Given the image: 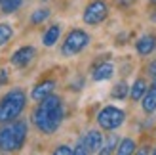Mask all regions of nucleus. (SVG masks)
<instances>
[{"label": "nucleus", "instance_id": "obj_1", "mask_svg": "<svg viewBox=\"0 0 156 155\" xmlns=\"http://www.w3.org/2000/svg\"><path fill=\"white\" fill-rule=\"evenodd\" d=\"M63 100L59 96H46L44 100H40L36 105V109L33 111V123L34 127L44 134H53L59 128V125L63 123Z\"/></svg>", "mask_w": 156, "mask_h": 155}, {"label": "nucleus", "instance_id": "obj_2", "mask_svg": "<svg viewBox=\"0 0 156 155\" xmlns=\"http://www.w3.org/2000/svg\"><path fill=\"white\" fill-rule=\"evenodd\" d=\"M29 127L25 121H10L0 128V151H17L27 140Z\"/></svg>", "mask_w": 156, "mask_h": 155}, {"label": "nucleus", "instance_id": "obj_3", "mask_svg": "<svg viewBox=\"0 0 156 155\" xmlns=\"http://www.w3.org/2000/svg\"><path fill=\"white\" fill-rule=\"evenodd\" d=\"M27 94L21 88H13L0 100V123H10L15 121L25 109Z\"/></svg>", "mask_w": 156, "mask_h": 155}, {"label": "nucleus", "instance_id": "obj_4", "mask_svg": "<svg viewBox=\"0 0 156 155\" xmlns=\"http://www.w3.org/2000/svg\"><path fill=\"white\" fill-rule=\"evenodd\" d=\"M88 44H90V35L82 29H73L71 33L67 35L63 46H61V54H63L65 58H73L76 54H80Z\"/></svg>", "mask_w": 156, "mask_h": 155}, {"label": "nucleus", "instance_id": "obj_5", "mask_svg": "<svg viewBox=\"0 0 156 155\" xmlns=\"http://www.w3.org/2000/svg\"><path fill=\"white\" fill-rule=\"evenodd\" d=\"M124 121H126V113L114 105H107L97 113V125L103 130H116L124 125Z\"/></svg>", "mask_w": 156, "mask_h": 155}, {"label": "nucleus", "instance_id": "obj_6", "mask_svg": "<svg viewBox=\"0 0 156 155\" xmlns=\"http://www.w3.org/2000/svg\"><path fill=\"white\" fill-rule=\"evenodd\" d=\"M107 15H108V6L105 0H93V2H90L86 6L82 19L88 25H99L101 21L107 19Z\"/></svg>", "mask_w": 156, "mask_h": 155}, {"label": "nucleus", "instance_id": "obj_7", "mask_svg": "<svg viewBox=\"0 0 156 155\" xmlns=\"http://www.w3.org/2000/svg\"><path fill=\"white\" fill-rule=\"evenodd\" d=\"M80 144L88 149V153H99L101 146H103V134L99 130H88L80 138Z\"/></svg>", "mask_w": 156, "mask_h": 155}, {"label": "nucleus", "instance_id": "obj_8", "mask_svg": "<svg viewBox=\"0 0 156 155\" xmlns=\"http://www.w3.org/2000/svg\"><path fill=\"white\" fill-rule=\"evenodd\" d=\"M34 56H36V50L33 48V46H21L19 50L13 52L12 63H13L15 67H27L30 61L34 59Z\"/></svg>", "mask_w": 156, "mask_h": 155}, {"label": "nucleus", "instance_id": "obj_9", "mask_svg": "<svg viewBox=\"0 0 156 155\" xmlns=\"http://www.w3.org/2000/svg\"><path fill=\"white\" fill-rule=\"evenodd\" d=\"M53 88H55V81L53 79H46L42 82H38L36 86L33 88V92H30V98L34 100V102H40V100H44L46 96H50Z\"/></svg>", "mask_w": 156, "mask_h": 155}, {"label": "nucleus", "instance_id": "obj_10", "mask_svg": "<svg viewBox=\"0 0 156 155\" xmlns=\"http://www.w3.org/2000/svg\"><path fill=\"white\" fill-rule=\"evenodd\" d=\"M135 50L139 56H149L156 50V36L154 35H143L139 40L135 42Z\"/></svg>", "mask_w": 156, "mask_h": 155}, {"label": "nucleus", "instance_id": "obj_11", "mask_svg": "<svg viewBox=\"0 0 156 155\" xmlns=\"http://www.w3.org/2000/svg\"><path fill=\"white\" fill-rule=\"evenodd\" d=\"M141 107L145 113H152L156 111V86L152 84L151 88H147V92L141 98Z\"/></svg>", "mask_w": 156, "mask_h": 155}, {"label": "nucleus", "instance_id": "obj_12", "mask_svg": "<svg viewBox=\"0 0 156 155\" xmlns=\"http://www.w3.org/2000/svg\"><path fill=\"white\" fill-rule=\"evenodd\" d=\"M59 36H61V25H59V23H55V25L48 27V31L44 33V36H42V44L46 46V48H51V46L59 40Z\"/></svg>", "mask_w": 156, "mask_h": 155}, {"label": "nucleus", "instance_id": "obj_13", "mask_svg": "<svg viewBox=\"0 0 156 155\" xmlns=\"http://www.w3.org/2000/svg\"><path fill=\"white\" fill-rule=\"evenodd\" d=\"M112 75H114V65H112V63H108V61H107V63H101V65L95 69V71H93L91 79L99 82V81H108V79H111Z\"/></svg>", "mask_w": 156, "mask_h": 155}, {"label": "nucleus", "instance_id": "obj_14", "mask_svg": "<svg viewBox=\"0 0 156 155\" xmlns=\"http://www.w3.org/2000/svg\"><path fill=\"white\" fill-rule=\"evenodd\" d=\"M145 92H147V82H145L143 79H137V81L129 86V94H128V96L133 100V102H139V100L143 98Z\"/></svg>", "mask_w": 156, "mask_h": 155}, {"label": "nucleus", "instance_id": "obj_15", "mask_svg": "<svg viewBox=\"0 0 156 155\" xmlns=\"http://www.w3.org/2000/svg\"><path fill=\"white\" fill-rule=\"evenodd\" d=\"M135 151V142L131 140V138H124V140L118 142V146H116V153L118 155H129Z\"/></svg>", "mask_w": 156, "mask_h": 155}, {"label": "nucleus", "instance_id": "obj_16", "mask_svg": "<svg viewBox=\"0 0 156 155\" xmlns=\"http://www.w3.org/2000/svg\"><path fill=\"white\" fill-rule=\"evenodd\" d=\"M51 15V12L48 10V8H40V10H34L33 15H30V23L33 25H40V23H44L46 19H48Z\"/></svg>", "mask_w": 156, "mask_h": 155}, {"label": "nucleus", "instance_id": "obj_17", "mask_svg": "<svg viewBox=\"0 0 156 155\" xmlns=\"http://www.w3.org/2000/svg\"><path fill=\"white\" fill-rule=\"evenodd\" d=\"M12 36H13V29L10 23H0V48L10 42Z\"/></svg>", "mask_w": 156, "mask_h": 155}, {"label": "nucleus", "instance_id": "obj_18", "mask_svg": "<svg viewBox=\"0 0 156 155\" xmlns=\"http://www.w3.org/2000/svg\"><path fill=\"white\" fill-rule=\"evenodd\" d=\"M128 94H129V86L124 81L114 84V88H112V98L114 100H124V98H128Z\"/></svg>", "mask_w": 156, "mask_h": 155}, {"label": "nucleus", "instance_id": "obj_19", "mask_svg": "<svg viewBox=\"0 0 156 155\" xmlns=\"http://www.w3.org/2000/svg\"><path fill=\"white\" fill-rule=\"evenodd\" d=\"M118 136L116 134H111L107 138V142H105V146H101V149H99V153H103V155H108V153H112L114 149H116V146H118Z\"/></svg>", "mask_w": 156, "mask_h": 155}, {"label": "nucleus", "instance_id": "obj_20", "mask_svg": "<svg viewBox=\"0 0 156 155\" xmlns=\"http://www.w3.org/2000/svg\"><path fill=\"white\" fill-rule=\"evenodd\" d=\"M21 4H23V0H2V2H0L4 13H13L15 10L21 8Z\"/></svg>", "mask_w": 156, "mask_h": 155}, {"label": "nucleus", "instance_id": "obj_21", "mask_svg": "<svg viewBox=\"0 0 156 155\" xmlns=\"http://www.w3.org/2000/svg\"><path fill=\"white\" fill-rule=\"evenodd\" d=\"M53 153L55 155H74V148H71V146H57L53 149Z\"/></svg>", "mask_w": 156, "mask_h": 155}, {"label": "nucleus", "instance_id": "obj_22", "mask_svg": "<svg viewBox=\"0 0 156 155\" xmlns=\"http://www.w3.org/2000/svg\"><path fill=\"white\" fill-rule=\"evenodd\" d=\"M133 2H135V0H116V6H118V8H129Z\"/></svg>", "mask_w": 156, "mask_h": 155}, {"label": "nucleus", "instance_id": "obj_23", "mask_svg": "<svg viewBox=\"0 0 156 155\" xmlns=\"http://www.w3.org/2000/svg\"><path fill=\"white\" fill-rule=\"evenodd\" d=\"M8 77H10V73H8V69H0V86L8 81Z\"/></svg>", "mask_w": 156, "mask_h": 155}, {"label": "nucleus", "instance_id": "obj_24", "mask_svg": "<svg viewBox=\"0 0 156 155\" xmlns=\"http://www.w3.org/2000/svg\"><path fill=\"white\" fill-rule=\"evenodd\" d=\"M147 73H149L152 79H156V61H152V63L149 65V69H147Z\"/></svg>", "mask_w": 156, "mask_h": 155}, {"label": "nucleus", "instance_id": "obj_25", "mask_svg": "<svg viewBox=\"0 0 156 155\" xmlns=\"http://www.w3.org/2000/svg\"><path fill=\"white\" fill-rule=\"evenodd\" d=\"M149 2H151V4H154V6H156V0H149Z\"/></svg>", "mask_w": 156, "mask_h": 155}, {"label": "nucleus", "instance_id": "obj_26", "mask_svg": "<svg viewBox=\"0 0 156 155\" xmlns=\"http://www.w3.org/2000/svg\"><path fill=\"white\" fill-rule=\"evenodd\" d=\"M152 19H154V21H156V13H154V15H152Z\"/></svg>", "mask_w": 156, "mask_h": 155}, {"label": "nucleus", "instance_id": "obj_27", "mask_svg": "<svg viewBox=\"0 0 156 155\" xmlns=\"http://www.w3.org/2000/svg\"><path fill=\"white\" fill-rule=\"evenodd\" d=\"M154 86H156V79H154Z\"/></svg>", "mask_w": 156, "mask_h": 155}, {"label": "nucleus", "instance_id": "obj_28", "mask_svg": "<svg viewBox=\"0 0 156 155\" xmlns=\"http://www.w3.org/2000/svg\"><path fill=\"white\" fill-rule=\"evenodd\" d=\"M154 153H156V149H154Z\"/></svg>", "mask_w": 156, "mask_h": 155}]
</instances>
